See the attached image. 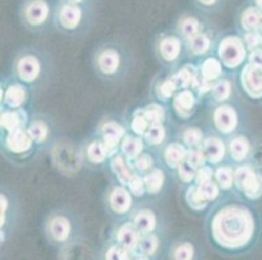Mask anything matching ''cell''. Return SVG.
<instances>
[{
	"instance_id": "obj_43",
	"label": "cell",
	"mask_w": 262,
	"mask_h": 260,
	"mask_svg": "<svg viewBox=\"0 0 262 260\" xmlns=\"http://www.w3.org/2000/svg\"><path fill=\"white\" fill-rule=\"evenodd\" d=\"M214 180L222 189L225 195L235 194V166L232 163H225L215 167L214 169Z\"/></svg>"
},
{
	"instance_id": "obj_58",
	"label": "cell",
	"mask_w": 262,
	"mask_h": 260,
	"mask_svg": "<svg viewBox=\"0 0 262 260\" xmlns=\"http://www.w3.org/2000/svg\"><path fill=\"white\" fill-rule=\"evenodd\" d=\"M253 6L262 12V0H253Z\"/></svg>"
},
{
	"instance_id": "obj_30",
	"label": "cell",
	"mask_w": 262,
	"mask_h": 260,
	"mask_svg": "<svg viewBox=\"0 0 262 260\" xmlns=\"http://www.w3.org/2000/svg\"><path fill=\"white\" fill-rule=\"evenodd\" d=\"M108 237L113 238L120 246H123L124 249H127L128 251L135 255L136 251H137L141 234L137 232V229L135 228L132 221L125 220L120 221V223H114L113 228L110 230Z\"/></svg>"
},
{
	"instance_id": "obj_37",
	"label": "cell",
	"mask_w": 262,
	"mask_h": 260,
	"mask_svg": "<svg viewBox=\"0 0 262 260\" xmlns=\"http://www.w3.org/2000/svg\"><path fill=\"white\" fill-rule=\"evenodd\" d=\"M30 114H32L30 109L0 108V133H9L16 129L26 128Z\"/></svg>"
},
{
	"instance_id": "obj_16",
	"label": "cell",
	"mask_w": 262,
	"mask_h": 260,
	"mask_svg": "<svg viewBox=\"0 0 262 260\" xmlns=\"http://www.w3.org/2000/svg\"><path fill=\"white\" fill-rule=\"evenodd\" d=\"M235 194L254 204L262 199V169L253 161L235 166Z\"/></svg>"
},
{
	"instance_id": "obj_7",
	"label": "cell",
	"mask_w": 262,
	"mask_h": 260,
	"mask_svg": "<svg viewBox=\"0 0 262 260\" xmlns=\"http://www.w3.org/2000/svg\"><path fill=\"white\" fill-rule=\"evenodd\" d=\"M92 7L78 6L59 0L55 6V29L66 37L78 38L92 28Z\"/></svg>"
},
{
	"instance_id": "obj_53",
	"label": "cell",
	"mask_w": 262,
	"mask_h": 260,
	"mask_svg": "<svg viewBox=\"0 0 262 260\" xmlns=\"http://www.w3.org/2000/svg\"><path fill=\"white\" fill-rule=\"evenodd\" d=\"M196 6L199 7L200 9L202 11H209V12H213L216 11L218 8L223 6V2L225 0H193Z\"/></svg>"
},
{
	"instance_id": "obj_49",
	"label": "cell",
	"mask_w": 262,
	"mask_h": 260,
	"mask_svg": "<svg viewBox=\"0 0 262 260\" xmlns=\"http://www.w3.org/2000/svg\"><path fill=\"white\" fill-rule=\"evenodd\" d=\"M197 185H199L200 190H201L205 199L208 200L211 206H213L214 203H216L221 198L225 197V193L222 192V189L219 187V185L216 183V181L214 180V178L205 181V182L197 183Z\"/></svg>"
},
{
	"instance_id": "obj_33",
	"label": "cell",
	"mask_w": 262,
	"mask_h": 260,
	"mask_svg": "<svg viewBox=\"0 0 262 260\" xmlns=\"http://www.w3.org/2000/svg\"><path fill=\"white\" fill-rule=\"evenodd\" d=\"M204 30H206V25H205V21L202 20V17H200L196 13H190V12L180 14L176 20L175 26H173V32L184 42L193 38L194 35L200 34Z\"/></svg>"
},
{
	"instance_id": "obj_15",
	"label": "cell",
	"mask_w": 262,
	"mask_h": 260,
	"mask_svg": "<svg viewBox=\"0 0 262 260\" xmlns=\"http://www.w3.org/2000/svg\"><path fill=\"white\" fill-rule=\"evenodd\" d=\"M26 130L42 154H49L56 140L60 138L56 120L45 112H32Z\"/></svg>"
},
{
	"instance_id": "obj_34",
	"label": "cell",
	"mask_w": 262,
	"mask_h": 260,
	"mask_svg": "<svg viewBox=\"0 0 262 260\" xmlns=\"http://www.w3.org/2000/svg\"><path fill=\"white\" fill-rule=\"evenodd\" d=\"M104 171L108 172V175L111 176L113 181H116V182L125 186L128 185L130 178L136 173L133 171V167L130 164V161L120 151L116 152V154H114L113 156L110 157V160L107 163V167Z\"/></svg>"
},
{
	"instance_id": "obj_46",
	"label": "cell",
	"mask_w": 262,
	"mask_h": 260,
	"mask_svg": "<svg viewBox=\"0 0 262 260\" xmlns=\"http://www.w3.org/2000/svg\"><path fill=\"white\" fill-rule=\"evenodd\" d=\"M127 125L128 132H129L130 134H135L137 135V137L144 138L145 133H146L147 129L150 128L149 120H147V117L145 116L144 107H137V108L132 109V111L127 114Z\"/></svg>"
},
{
	"instance_id": "obj_18",
	"label": "cell",
	"mask_w": 262,
	"mask_h": 260,
	"mask_svg": "<svg viewBox=\"0 0 262 260\" xmlns=\"http://www.w3.org/2000/svg\"><path fill=\"white\" fill-rule=\"evenodd\" d=\"M92 133L103 139L111 154H116L119 152V147H120L123 138L129 133L127 125V116L115 113L104 114L97 121Z\"/></svg>"
},
{
	"instance_id": "obj_45",
	"label": "cell",
	"mask_w": 262,
	"mask_h": 260,
	"mask_svg": "<svg viewBox=\"0 0 262 260\" xmlns=\"http://www.w3.org/2000/svg\"><path fill=\"white\" fill-rule=\"evenodd\" d=\"M146 149L147 147L144 138L137 137V135L128 133V134L123 138V140H121L119 151L132 163V161L135 160V159H137V157H139Z\"/></svg>"
},
{
	"instance_id": "obj_19",
	"label": "cell",
	"mask_w": 262,
	"mask_h": 260,
	"mask_svg": "<svg viewBox=\"0 0 262 260\" xmlns=\"http://www.w3.org/2000/svg\"><path fill=\"white\" fill-rule=\"evenodd\" d=\"M166 260H206V252L199 238L182 234L170 241Z\"/></svg>"
},
{
	"instance_id": "obj_52",
	"label": "cell",
	"mask_w": 262,
	"mask_h": 260,
	"mask_svg": "<svg viewBox=\"0 0 262 260\" xmlns=\"http://www.w3.org/2000/svg\"><path fill=\"white\" fill-rule=\"evenodd\" d=\"M242 35L248 51H253V50L262 47V33L259 30H257V32L244 33Z\"/></svg>"
},
{
	"instance_id": "obj_10",
	"label": "cell",
	"mask_w": 262,
	"mask_h": 260,
	"mask_svg": "<svg viewBox=\"0 0 262 260\" xmlns=\"http://www.w3.org/2000/svg\"><path fill=\"white\" fill-rule=\"evenodd\" d=\"M153 52L162 70L173 73L187 61L185 42L175 32L157 34L153 43Z\"/></svg>"
},
{
	"instance_id": "obj_6",
	"label": "cell",
	"mask_w": 262,
	"mask_h": 260,
	"mask_svg": "<svg viewBox=\"0 0 262 260\" xmlns=\"http://www.w3.org/2000/svg\"><path fill=\"white\" fill-rule=\"evenodd\" d=\"M0 152L7 163L18 168L29 166L40 155H43L26 128L16 129L9 133H0Z\"/></svg>"
},
{
	"instance_id": "obj_21",
	"label": "cell",
	"mask_w": 262,
	"mask_h": 260,
	"mask_svg": "<svg viewBox=\"0 0 262 260\" xmlns=\"http://www.w3.org/2000/svg\"><path fill=\"white\" fill-rule=\"evenodd\" d=\"M204 100L192 89L179 90L171 100L170 108L172 116L182 123H189L199 112Z\"/></svg>"
},
{
	"instance_id": "obj_5",
	"label": "cell",
	"mask_w": 262,
	"mask_h": 260,
	"mask_svg": "<svg viewBox=\"0 0 262 260\" xmlns=\"http://www.w3.org/2000/svg\"><path fill=\"white\" fill-rule=\"evenodd\" d=\"M206 128L209 132L228 139L237 133L245 132L247 113L239 100H232L216 106H208Z\"/></svg>"
},
{
	"instance_id": "obj_35",
	"label": "cell",
	"mask_w": 262,
	"mask_h": 260,
	"mask_svg": "<svg viewBox=\"0 0 262 260\" xmlns=\"http://www.w3.org/2000/svg\"><path fill=\"white\" fill-rule=\"evenodd\" d=\"M208 132V128L196 125V124L184 123L175 130V138L180 140L188 150L196 149V147H201Z\"/></svg>"
},
{
	"instance_id": "obj_57",
	"label": "cell",
	"mask_w": 262,
	"mask_h": 260,
	"mask_svg": "<svg viewBox=\"0 0 262 260\" xmlns=\"http://www.w3.org/2000/svg\"><path fill=\"white\" fill-rule=\"evenodd\" d=\"M132 260H153V259H150V257L145 256V255H141V254H135L133 255Z\"/></svg>"
},
{
	"instance_id": "obj_48",
	"label": "cell",
	"mask_w": 262,
	"mask_h": 260,
	"mask_svg": "<svg viewBox=\"0 0 262 260\" xmlns=\"http://www.w3.org/2000/svg\"><path fill=\"white\" fill-rule=\"evenodd\" d=\"M173 181L179 185L180 189H184V187H188V186L196 183V176L197 171L194 168L189 166L187 163V160L184 163H182L178 167L175 172L172 173Z\"/></svg>"
},
{
	"instance_id": "obj_8",
	"label": "cell",
	"mask_w": 262,
	"mask_h": 260,
	"mask_svg": "<svg viewBox=\"0 0 262 260\" xmlns=\"http://www.w3.org/2000/svg\"><path fill=\"white\" fill-rule=\"evenodd\" d=\"M140 200L130 193L125 185L110 181L102 193V206L104 214L113 223L129 220Z\"/></svg>"
},
{
	"instance_id": "obj_38",
	"label": "cell",
	"mask_w": 262,
	"mask_h": 260,
	"mask_svg": "<svg viewBox=\"0 0 262 260\" xmlns=\"http://www.w3.org/2000/svg\"><path fill=\"white\" fill-rule=\"evenodd\" d=\"M182 199L183 204H184L185 208H187L190 214L206 215V212H208L211 207V204L209 203L208 200L205 199L204 195H202L201 190H200L197 183H193V185L182 189Z\"/></svg>"
},
{
	"instance_id": "obj_26",
	"label": "cell",
	"mask_w": 262,
	"mask_h": 260,
	"mask_svg": "<svg viewBox=\"0 0 262 260\" xmlns=\"http://www.w3.org/2000/svg\"><path fill=\"white\" fill-rule=\"evenodd\" d=\"M236 77L243 95L252 100L262 99V68L247 63L237 72Z\"/></svg>"
},
{
	"instance_id": "obj_55",
	"label": "cell",
	"mask_w": 262,
	"mask_h": 260,
	"mask_svg": "<svg viewBox=\"0 0 262 260\" xmlns=\"http://www.w3.org/2000/svg\"><path fill=\"white\" fill-rule=\"evenodd\" d=\"M247 63L252 64L254 66H258V68H262V47L253 50V51H249Z\"/></svg>"
},
{
	"instance_id": "obj_24",
	"label": "cell",
	"mask_w": 262,
	"mask_h": 260,
	"mask_svg": "<svg viewBox=\"0 0 262 260\" xmlns=\"http://www.w3.org/2000/svg\"><path fill=\"white\" fill-rule=\"evenodd\" d=\"M254 142L251 135L247 134V130L232 135L227 139L228 161L233 166L251 163L253 161L254 155Z\"/></svg>"
},
{
	"instance_id": "obj_9",
	"label": "cell",
	"mask_w": 262,
	"mask_h": 260,
	"mask_svg": "<svg viewBox=\"0 0 262 260\" xmlns=\"http://www.w3.org/2000/svg\"><path fill=\"white\" fill-rule=\"evenodd\" d=\"M23 219V203L18 193L11 185H0V245L2 249L16 234Z\"/></svg>"
},
{
	"instance_id": "obj_51",
	"label": "cell",
	"mask_w": 262,
	"mask_h": 260,
	"mask_svg": "<svg viewBox=\"0 0 262 260\" xmlns=\"http://www.w3.org/2000/svg\"><path fill=\"white\" fill-rule=\"evenodd\" d=\"M187 163L189 164L192 168L200 169L201 167L206 166L208 161H206V157H205L204 151H202L201 147H196V149H190L188 151V156H187Z\"/></svg>"
},
{
	"instance_id": "obj_41",
	"label": "cell",
	"mask_w": 262,
	"mask_h": 260,
	"mask_svg": "<svg viewBox=\"0 0 262 260\" xmlns=\"http://www.w3.org/2000/svg\"><path fill=\"white\" fill-rule=\"evenodd\" d=\"M262 12L254 6H247L239 12L237 16V25L242 34L249 32H257L261 25Z\"/></svg>"
},
{
	"instance_id": "obj_54",
	"label": "cell",
	"mask_w": 262,
	"mask_h": 260,
	"mask_svg": "<svg viewBox=\"0 0 262 260\" xmlns=\"http://www.w3.org/2000/svg\"><path fill=\"white\" fill-rule=\"evenodd\" d=\"M214 169L215 168L211 166H209V164H206V166H204V167H201L200 169H197L196 183H201V182H205V181L214 178Z\"/></svg>"
},
{
	"instance_id": "obj_23",
	"label": "cell",
	"mask_w": 262,
	"mask_h": 260,
	"mask_svg": "<svg viewBox=\"0 0 262 260\" xmlns=\"http://www.w3.org/2000/svg\"><path fill=\"white\" fill-rule=\"evenodd\" d=\"M146 186V198L150 200H158L167 194L173 181V176L170 171L164 168L161 163L142 176Z\"/></svg>"
},
{
	"instance_id": "obj_3",
	"label": "cell",
	"mask_w": 262,
	"mask_h": 260,
	"mask_svg": "<svg viewBox=\"0 0 262 260\" xmlns=\"http://www.w3.org/2000/svg\"><path fill=\"white\" fill-rule=\"evenodd\" d=\"M8 73L29 87L34 98H37L49 87L54 77V57L39 47H21L11 57Z\"/></svg>"
},
{
	"instance_id": "obj_42",
	"label": "cell",
	"mask_w": 262,
	"mask_h": 260,
	"mask_svg": "<svg viewBox=\"0 0 262 260\" xmlns=\"http://www.w3.org/2000/svg\"><path fill=\"white\" fill-rule=\"evenodd\" d=\"M145 116L149 120L150 125L154 124H170L172 123V112H171L170 106L158 103L154 100H150L146 104H144Z\"/></svg>"
},
{
	"instance_id": "obj_36",
	"label": "cell",
	"mask_w": 262,
	"mask_h": 260,
	"mask_svg": "<svg viewBox=\"0 0 262 260\" xmlns=\"http://www.w3.org/2000/svg\"><path fill=\"white\" fill-rule=\"evenodd\" d=\"M56 260H98V251L85 238L58 250Z\"/></svg>"
},
{
	"instance_id": "obj_25",
	"label": "cell",
	"mask_w": 262,
	"mask_h": 260,
	"mask_svg": "<svg viewBox=\"0 0 262 260\" xmlns=\"http://www.w3.org/2000/svg\"><path fill=\"white\" fill-rule=\"evenodd\" d=\"M216 39H218V37L211 30L206 29L200 34L185 40L187 61L197 63L205 57L213 55L215 51Z\"/></svg>"
},
{
	"instance_id": "obj_1",
	"label": "cell",
	"mask_w": 262,
	"mask_h": 260,
	"mask_svg": "<svg viewBox=\"0 0 262 260\" xmlns=\"http://www.w3.org/2000/svg\"><path fill=\"white\" fill-rule=\"evenodd\" d=\"M204 232L208 245L219 256L244 257L259 245L261 215L254 203L236 194L225 195L205 215Z\"/></svg>"
},
{
	"instance_id": "obj_44",
	"label": "cell",
	"mask_w": 262,
	"mask_h": 260,
	"mask_svg": "<svg viewBox=\"0 0 262 260\" xmlns=\"http://www.w3.org/2000/svg\"><path fill=\"white\" fill-rule=\"evenodd\" d=\"M133 254L120 246L113 238L107 237L98 250V260H132Z\"/></svg>"
},
{
	"instance_id": "obj_56",
	"label": "cell",
	"mask_w": 262,
	"mask_h": 260,
	"mask_svg": "<svg viewBox=\"0 0 262 260\" xmlns=\"http://www.w3.org/2000/svg\"><path fill=\"white\" fill-rule=\"evenodd\" d=\"M67 3L78 4V6H85V7H92V0H63Z\"/></svg>"
},
{
	"instance_id": "obj_29",
	"label": "cell",
	"mask_w": 262,
	"mask_h": 260,
	"mask_svg": "<svg viewBox=\"0 0 262 260\" xmlns=\"http://www.w3.org/2000/svg\"><path fill=\"white\" fill-rule=\"evenodd\" d=\"M167 233H153L141 235L136 254H141L153 260H166L168 249Z\"/></svg>"
},
{
	"instance_id": "obj_40",
	"label": "cell",
	"mask_w": 262,
	"mask_h": 260,
	"mask_svg": "<svg viewBox=\"0 0 262 260\" xmlns=\"http://www.w3.org/2000/svg\"><path fill=\"white\" fill-rule=\"evenodd\" d=\"M172 76L175 78L179 90H193V87L196 86L197 81H199V69H197L196 63L185 61L180 68L173 72Z\"/></svg>"
},
{
	"instance_id": "obj_32",
	"label": "cell",
	"mask_w": 262,
	"mask_h": 260,
	"mask_svg": "<svg viewBox=\"0 0 262 260\" xmlns=\"http://www.w3.org/2000/svg\"><path fill=\"white\" fill-rule=\"evenodd\" d=\"M176 130L173 128V123L170 124H154L150 125L147 132L145 133L144 140L146 143V147L150 150L158 152L159 150L163 149L172 138H175Z\"/></svg>"
},
{
	"instance_id": "obj_14",
	"label": "cell",
	"mask_w": 262,
	"mask_h": 260,
	"mask_svg": "<svg viewBox=\"0 0 262 260\" xmlns=\"http://www.w3.org/2000/svg\"><path fill=\"white\" fill-rule=\"evenodd\" d=\"M141 235L167 233V218L156 200H142L129 219Z\"/></svg>"
},
{
	"instance_id": "obj_31",
	"label": "cell",
	"mask_w": 262,
	"mask_h": 260,
	"mask_svg": "<svg viewBox=\"0 0 262 260\" xmlns=\"http://www.w3.org/2000/svg\"><path fill=\"white\" fill-rule=\"evenodd\" d=\"M188 151L189 150L180 140H178L176 138H172L163 149H161L158 151L159 163L167 169V171L173 173L180 164L187 160Z\"/></svg>"
},
{
	"instance_id": "obj_13",
	"label": "cell",
	"mask_w": 262,
	"mask_h": 260,
	"mask_svg": "<svg viewBox=\"0 0 262 260\" xmlns=\"http://www.w3.org/2000/svg\"><path fill=\"white\" fill-rule=\"evenodd\" d=\"M21 25L30 33H46L55 23V8L50 0H24L18 9Z\"/></svg>"
},
{
	"instance_id": "obj_22",
	"label": "cell",
	"mask_w": 262,
	"mask_h": 260,
	"mask_svg": "<svg viewBox=\"0 0 262 260\" xmlns=\"http://www.w3.org/2000/svg\"><path fill=\"white\" fill-rule=\"evenodd\" d=\"M240 89L237 85V77L233 73H226L222 78L211 85L209 94L205 98L206 106H216V104L227 103L232 100H239Z\"/></svg>"
},
{
	"instance_id": "obj_2",
	"label": "cell",
	"mask_w": 262,
	"mask_h": 260,
	"mask_svg": "<svg viewBox=\"0 0 262 260\" xmlns=\"http://www.w3.org/2000/svg\"><path fill=\"white\" fill-rule=\"evenodd\" d=\"M135 55L129 46L120 40H103L90 55V66L94 76L104 85H121L132 76Z\"/></svg>"
},
{
	"instance_id": "obj_28",
	"label": "cell",
	"mask_w": 262,
	"mask_h": 260,
	"mask_svg": "<svg viewBox=\"0 0 262 260\" xmlns=\"http://www.w3.org/2000/svg\"><path fill=\"white\" fill-rule=\"evenodd\" d=\"M201 149L209 166L215 168V167L228 163L227 139L222 138L221 135L208 132L201 145Z\"/></svg>"
},
{
	"instance_id": "obj_11",
	"label": "cell",
	"mask_w": 262,
	"mask_h": 260,
	"mask_svg": "<svg viewBox=\"0 0 262 260\" xmlns=\"http://www.w3.org/2000/svg\"><path fill=\"white\" fill-rule=\"evenodd\" d=\"M54 169L64 177H75L85 168L81 142L60 137L49 152Z\"/></svg>"
},
{
	"instance_id": "obj_4",
	"label": "cell",
	"mask_w": 262,
	"mask_h": 260,
	"mask_svg": "<svg viewBox=\"0 0 262 260\" xmlns=\"http://www.w3.org/2000/svg\"><path fill=\"white\" fill-rule=\"evenodd\" d=\"M40 230L47 245L56 251L85 238L82 219L71 207L50 209L45 215Z\"/></svg>"
},
{
	"instance_id": "obj_17",
	"label": "cell",
	"mask_w": 262,
	"mask_h": 260,
	"mask_svg": "<svg viewBox=\"0 0 262 260\" xmlns=\"http://www.w3.org/2000/svg\"><path fill=\"white\" fill-rule=\"evenodd\" d=\"M34 95L24 83L4 73L0 80V108L30 109Z\"/></svg>"
},
{
	"instance_id": "obj_59",
	"label": "cell",
	"mask_w": 262,
	"mask_h": 260,
	"mask_svg": "<svg viewBox=\"0 0 262 260\" xmlns=\"http://www.w3.org/2000/svg\"><path fill=\"white\" fill-rule=\"evenodd\" d=\"M259 32L262 33V16H261V25H259Z\"/></svg>"
},
{
	"instance_id": "obj_47",
	"label": "cell",
	"mask_w": 262,
	"mask_h": 260,
	"mask_svg": "<svg viewBox=\"0 0 262 260\" xmlns=\"http://www.w3.org/2000/svg\"><path fill=\"white\" fill-rule=\"evenodd\" d=\"M130 164H132L133 167V171H135L137 175H141V176L146 175L147 172L151 171L154 167L159 164L158 152L154 151V150L146 149Z\"/></svg>"
},
{
	"instance_id": "obj_50",
	"label": "cell",
	"mask_w": 262,
	"mask_h": 260,
	"mask_svg": "<svg viewBox=\"0 0 262 260\" xmlns=\"http://www.w3.org/2000/svg\"><path fill=\"white\" fill-rule=\"evenodd\" d=\"M127 187L130 190V193H132V194L140 200V202L147 199L146 198V186H145L144 177H142L141 175H137V173H135V175H133V177L130 178L129 182H128Z\"/></svg>"
},
{
	"instance_id": "obj_20",
	"label": "cell",
	"mask_w": 262,
	"mask_h": 260,
	"mask_svg": "<svg viewBox=\"0 0 262 260\" xmlns=\"http://www.w3.org/2000/svg\"><path fill=\"white\" fill-rule=\"evenodd\" d=\"M81 149L85 168L90 171H104L110 157L113 156L103 139L93 133L84 140H81Z\"/></svg>"
},
{
	"instance_id": "obj_39",
	"label": "cell",
	"mask_w": 262,
	"mask_h": 260,
	"mask_svg": "<svg viewBox=\"0 0 262 260\" xmlns=\"http://www.w3.org/2000/svg\"><path fill=\"white\" fill-rule=\"evenodd\" d=\"M196 65L197 69H199L200 80L210 83V85H213L214 82H216L219 78H222L223 76L227 73V72L225 70V68H223L222 63H221L218 57L215 56V54L197 61Z\"/></svg>"
},
{
	"instance_id": "obj_12",
	"label": "cell",
	"mask_w": 262,
	"mask_h": 260,
	"mask_svg": "<svg viewBox=\"0 0 262 260\" xmlns=\"http://www.w3.org/2000/svg\"><path fill=\"white\" fill-rule=\"evenodd\" d=\"M214 54L222 63L227 73L237 75V72L247 64L249 51L245 46L242 34L227 33L218 35Z\"/></svg>"
},
{
	"instance_id": "obj_27",
	"label": "cell",
	"mask_w": 262,
	"mask_h": 260,
	"mask_svg": "<svg viewBox=\"0 0 262 260\" xmlns=\"http://www.w3.org/2000/svg\"><path fill=\"white\" fill-rule=\"evenodd\" d=\"M179 91L176 81L172 73L162 70L151 80L149 86V98L150 100L158 102V103L170 106L171 100Z\"/></svg>"
}]
</instances>
